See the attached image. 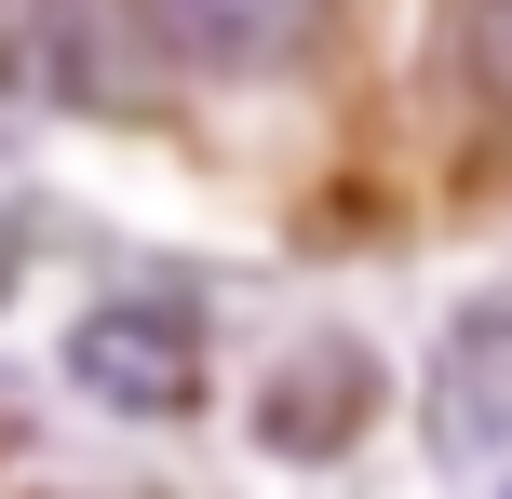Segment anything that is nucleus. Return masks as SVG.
<instances>
[{"instance_id": "0eeeda50", "label": "nucleus", "mask_w": 512, "mask_h": 499, "mask_svg": "<svg viewBox=\"0 0 512 499\" xmlns=\"http://www.w3.org/2000/svg\"><path fill=\"white\" fill-rule=\"evenodd\" d=\"M0 257H14V230H0Z\"/></svg>"}, {"instance_id": "423d86ee", "label": "nucleus", "mask_w": 512, "mask_h": 499, "mask_svg": "<svg viewBox=\"0 0 512 499\" xmlns=\"http://www.w3.org/2000/svg\"><path fill=\"white\" fill-rule=\"evenodd\" d=\"M459 41H472V95L512 108V0H472V14H459Z\"/></svg>"}, {"instance_id": "f03ea898", "label": "nucleus", "mask_w": 512, "mask_h": 499, "mask_svg": "<svg viewBox=\"0 0 512 499\" xmlns=\"http://www.w3.org/2000/svg\"><path fill=\"white\" fill-rule=\"evenodd\" d=\"M135 27L189 81H270V68H310L324 54L337 0H135Z\"/></svg>"}, {"instance_id": "20e7f679", "label": "nucleus", "mask_w": 512, "mask_h": 499, "mask_svg": "<svg viewBox=\"0 0 512 499\" xmlns=\"http://www.w3.org/2000/svg\"><path fill=\"white\" fill-rule=\"evenodd\" d=\"M364 405H378V365H364V338H310L270 365V392H256V446L283 459H337L364 432Z\"/></svg>"}, {"instance_id": "7ed1b4c3", "label": "nucleus", "mask_w": 512, "mask_h": 499, "mask_svg": "<svg viewBox=\"0 0 512 499\" xmlns=\"http://www.w3.org/2000/svg\"><path fill=\"white\" fill-rule=\"evenodd\" d=\"M432 446L459 473H512V297L445 324V351H432Z\"/></svg>"}, {"instance_id": "f257e3e1", "label": "nucleus", "mask_w": 512, "mask_h": 499, "mask_svg": "<svg viewBox=\"0 0 512 499\" xmlns=\"http://www.w3.org/2000/svg\"><path fill=\"white\" fill-rule=\"evenodd\" d=\"M68 378L108 419H176V405H203V324H189V297H108V311H81Z\"/></svg>"}, {"instance_id": "39448f33", "label": "nucleus", "mask_w": 512, "mask_h": 499, "mask_svg": "<svg viewBox=\"0 0 512 499\" xmlns=\"http://www.w3.org/2000/svg\"><path fill=\"white\" fill-rule=\"evenodd\" d=\"M0 95H81V14L68 0H0Z\"/></svg>"}]
</instances>
